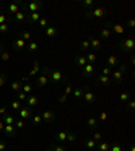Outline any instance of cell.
I'll use <instances>...</instances> for the list:
<instances>
[{
    "mask_svg": "<svg viewBox=\"0 0 135 151\" xmlns=\"http://www.w3.org/2000/svg\"><path fill=\"white\" fill-rule=\"evenodd\" d=\"M47 76H49V82L54 84V85H62L64 82L68 81L65 74L60 69H49L47 70Z\"/></svg>",
    "mask_w": 135,
    "mask_h": 151,
    "instance_id": "obj_1",
    "label": "cell"
},
{
    "mask_svg": "<svg viewBox=\"0 0 135 151\" xmlns=\"http://www.w3.org/2000/svg\"><path fill=\"white\" fill-rule=\"evenodd\" d=\"M118 70H115L112 72V77H114V82L116 85H119L123 80H124V76L127 74V65L124 63H119V66H118Z\"/></svg>",
    "mask_w": 135,
    "mask_h": 151,
    "instance_id": "obj_2",
    "label": "cell"
},
{
    "mask_svg": "<svg viewBox=\"0 0 135 151\" xmlns=\"http://www.w3.org/2000/svg\"><path fill=\"white\" fill-rule=\"evenodd\" d=\"M134 46H135L134 38H126V39H122L119 42V47L127 54H134Z\"/></svg>",
    "mask_w": 135,
    "mask_h": 151,
    "instance_id": "obj_3",
    "label": "cell"
},
{
    "mask_svg": "<svg viewBox=\"0 0 135 151\" xmlns=\"http://www.w3.org/2000/svg\"><path fill=\"white\" fill-rule=\"evenodd\" d=\"M105 14H108L107 8L99 7V8H92V10H89V11H85V18L87 19H95V18H101Z\"/></svg>",
    "mask_w": 135,
    "mask_h": 151,
    "instance_id": "obj_4",
    "label": "cell"
},
{
    "mask_svg": "<svg viewBox=\"0 0 135 151\" xmlns=\"http://www.w3.org/2000/svg\"><path fill=\"white\" fill-rule=\"evenodd\" d=\"M47 70H49V68L47 66H43L42 68V72L39 73V76L36 77V86L38 88H42V86H45V85H47L49 84V76H47Z\"/></svg>",
    "mask_w": 135,
    "mask_h": 151,
    "instance_id": "obj_5",
    "label": "cell"
},
{
    "mask_svg": "<svg viewBox=\"0 0 135 151\" xmlns=\"http://www.w3.org/2000/svg\"><path fill=\"white\" fill-rule=\"evenodd\" d=\"M83 99H84V101H85L87 104H89V105H95V103H96V94L91 90V88H89L88 85H87V86H84Z\"/></svg>",
    "mask_w": 135,
    "mask_h": 151,
    "instance_id": "obj_6",
    "label": "cell"
},
{
    "mask_svg": "<svg viewBox=\"0 0 135 151\" xmlns=\"http://www.w3.org/2000/svg\"><path fill=\"white\" fill-rule=\"evenodd\" d=\"M42 5H43V3H41V1H31V3L23 4V11H24V12L28 11V14H31V12H38V11L42 8Z\"/></svg>",
    "mask_w": 135,
    "mask_h": 151,
    "instance_id": "obj_7",
    "label": "cell"
},
{
    "mask_svg": "<svg viewBox=\"0 0 135 151\" xmlns=\"http://www.w3.org/2000/svg\"><path fill=\"white\" fill-rule=\"evenodd\" d=\"M105 27H108L111 32H116V34H119L122 35L123 32L126 31V28L123 24H120V23H112V22H105Z\"/></svg>",
    "mask_w": 135,
    "mask_h": 151,
    "instance_id": "obj_8",
    "label": "cell"
},
{
    "mask_svg": "<svg viewBox=\"0 0 135 151\" xmlns=\"http://www.w3.org/2000/svg\"><path fill=\"white\" fill-rule=\"evenodd\" d=\"M41 117H42V121H45V123H53L56 120V112L50 109H46L42 112Z\"/></svg>",
    "mask_w": 135,
    "mask_h": 151,
    "instance_id": "obj_9",
    "label": "cell"
},
{
    "mask_svg": "<svg viewBox=\"0 0 135 151\" xmlns=\"http://www.w3.org/2000/svg\"><path fill=\"white\" fill-rule=\"evenodd\" d=\"M89 45H91V49H93L95 51H99V50L103 49V43H101V41L97 39V38H95L93 35L89 37Z\"/></svg>",
    "mask_w": 135,
    "mask_h": 151,
    "instance_id": "obj_10",
    "label": "cell"
},
{
    "mask_svg": "<svg viewBox=\"0 0 135 151\" xmlns=\"http://www.w3.org/2000/svg\"><path fill=\"white\" fill-rule=\"evenodd\" d=\"M18 112H19V117H21L22 120L31 119L32 117V111H31V108H28V107H23V108H21Z\"/></svg>",
    "mask_w": 135,
    "mask_h": 151,
    "instance_id": "obj_11",
    "label": "cell"
},
{
    "mask_svg": "<svg viewBox=\"0 0 135 151\" xmlns=\"http://www.w3.org/2000/svg\"><path fill=\"white\" fill-rule=\"evenodd\" d=\"M119 58L116 57V55H108L107 58V61H105V65H107V68H118L119 66Z\"/></svg>",
    "mask_w": 135,
    "mask_h": 151,
    "instance_id": "obj_12",
    "label": "cell"
},
{
    "mask_svg": "<svg viewBox=\"0 0 135 151\" xmlns=\"http://www.w3.org/2000/svg\"><path fill=\"white\" fill-rule=\"evenodd\" d=\"M96 80H97V82L101 84L103 86H111V85H112V80H111L108 76L99 74V76H96Z\"/></svg>",
    "mask_w": 135,
    "mask_h": 151,
    "instance_id": "obj_13",
    "label": "cell"
},
{
    "mask_svg": "<svg viewBox=\"0 0 135 151\" xmlns=\"http://www.w3.org/2000/svg\"><path fill=\"white\" fill-rule=\"evenodd\" d=\"M38 96H34V94H30V96H27L26 99V107L28 108H35L36 105H38Z\"/></svg>",
    "mask_w": 135,
    "mask_h": 151,
    "instance_id": "obj_14",
    "label": "cell"
},
{
    "mask_svg": "<svg viewBox=\"0 0 135 151\" xmlns=\"http://www.w3.org/2000/svg\"><path fill=\"white\" fill-rule=\"evenodd\" d=\"M24 46H26V41H23L22 38L15 39L14 43H12V47H14V50H15V51H21V50H23Z\"/></svg>",
    "mask_w": 135,
    "mask_h": 151,
    "instance_id": "obj_15",
    "label": "cell"
},
{
    "mask_svg": "<svg viewBox=\"0 0 135 151\" xmlns=\"http://www.w3.org/2000/svg\"><path fill=\"white\" fill-rule=\"evenodd\" d=\"M21 1H14V3H11L10 5H8V12L10 14H12V15H15V14H18L19 12V8H21Z\"/></svg>",
    "mask_w": 135,
    "mask_h": 151,
    "instance_id": "obj_16",
    "label": "cell"
},
{
    "mask_svg": "<svg viewBox=\"0 0 135 151\" xmlns=\"http://www.w3.org/2000/svg\"><path fill=\"white\" fill-rule=\"evenodd\" d=\"M57 34H58L57 27H54V26H47L46 28H45V35H46L47 38H53V37H56Z\"/></svg>",
    "mask_w": 135,
    "mask_h": 151,
    "instance_id": "obj_17",
    "label": "cell"
},
{
    "mask_svg": "<svg viewBox=\"0 0 135 151\" xmlns=\"http://www.w3.org/2000/svg\"><path fill=\"white\" fill-rule=\"evenodd\" d=\"M68 132H69L68 130H65V131H60V132H57V134H56L54 139H56L57 142H60V143H64V142H66Z\"/></svg>",
    "mask_w": 135,
    "mask_h": 151,
    "instance_id": "obj_18",
    "label": "cell"
},
{
    "mask_svg": "<svg viewBox=\"0 0 135 151\" xmlns=\"http://www.w3.org/2000/svg\"><path fill=\"white\" fill-rule=\"evenodd\" d=\"M4 134L8 138H12V136H15V134H16V128L14 127V124H8V125H4Z\"/></svg>",
    "mask_w": 135,
    "mask_h": 151,
    "instance_id": "obj_19",
    "label": "cell"
},
{
    "mask_svg": "<svg viewBox=\"0 0 135 151\" xmlns=\"http://www.w3.org/2000/svg\"><path fill=\"white\" fill-rule=\"evenodd\" d=\"M74 63L76 65H78V66H81V68H84L85 65H87V58H85V55H83V54H77L76 57H74Z\"/></svg>",
    "mask_w": 135,
    "mask_h": 151,
    "instance_id": "obj_20",
    "label": "cell"
},
{
    "mask_svg": "<svg viewBox=\"0 0 135 151\" xmlns=\"http://www.w3.org/2000/svg\"><path fill=\"white\" fill-rule=\"evenodd\" d=\"M93 72H95V68H93V65H91V63H87L83 68V74L85 77H91L93 74Z\"/></svg>",
    "mask_w": 135,
    "mask_h": 151,
    "instance_id": "obj_21",
    "label": "cell"
},
{
    "mask_svg": "<svg viewBox=\"0 0 135 151\" xmlns=\"http://www.w3.org/2000/svg\"><path fill=\"white\" fill-rule=\"evenodd\" d=\"M24 19H27V14L24 12V11H19L18 14H15V15H14V18H11L10 22H11V20H15V22H23Z\"/></svg>",
    "mask_w": 135,
    "mask_h": 151,
    "instance_id": "obj_22",
    "label": "cell"
},
{
    "mask_svg": "<svg viewBox=\"0 0 135 151\" xmlns=\"http://www.w3.org/2000/svg\"><path fill=\"white\" fill-rule=\"evenodd\" d=\"M87 125H88L91 130H96L99 127V120L96 117H88L87 119Z\"/></svg>",
    "mask_w": 135,
    "mask_h": 151,
    "instance_id": "obj_23",
    "label": "cell"
},
{
    "mask_svg": "<svg viewBox=\"0 0 135 151\" xmlns=\"http://www.w3.org/2000/svg\"><path fill=\"white\" fill-rule=\"evenodd\" d=\"M41 19V14L39 12H31V14H28L27 15V20L30 22V23H35Z\"/></svg>",
    "mask_w": 135,
    "mask_h": 151,
    "instance_id": "obj_24",
    "label": "cell"
},
{
    "mask_svg": "<svg viewBox=\"0 0 135 151\" xmlns=\"http://www.w3.org/2000/svg\"><path fill=\"white\" fill-rule=\"evenodd\" d=\"M111 30H109L108 27H104V28H101V31H100V37H101V39L103 41H107V39H109V37H111Z\"/></svg>",
    "mask_w": 135,
    "mask_h": 151,
    "instance_id": "obj_25",
    "label": "cell"
},
{
    "mask_svg": "<svg viewBox=\"0 0 135 151\" xmlns=\"http://www.w3.org/2000/svg\"><path fill=\"white\" fill-rule=\"evenodd\" d=\"M73 96L76 97V99H83L84 96V88L83 86H76V88L73 89Z\"/></svg>",
    "mask_w": 135,
    "mask_h": 151,
    "instance_id": "obj_26",
    "label": "cell"
},
{
    "mask_svg": "<svg viewBox=\"0 0 135 151\" xmlns=\"http://www.w3.org/2000/svg\"><path fill=\"white\" fill-rule=\"evenodd\" d=\"M85 58H87V62L91 63V65H93L96 62V54H95V51H88Z\"/></svg>",
    "mask_w": 135,
    "mask_h": 151,
    "instance_id": "obj_27",
    "label": "cell"
},
{
    "mask_svg": "<svg viewBox=\"0 0 135 151\" xmlns=\"http://www.w3.org/2000/svg\"><path fill=\"white\" fill-rule=\"evenodd\" d=\"M80 50H81V51H89V50H91V45H89V41L84 39V41L80 43Z\"/></svg>",
    "mask_w": 135,
    "mask_h": 151,
    "instance_id": "obj_28",
    "label": "cell"
},
{
    "mask_svg": "<svg viewBox=\"0 0 135 151\" xmlns=\"http://www.w3.org/2000/svg\"><path fill=\"white\" fill-rule=\"evenodd\" d=\"M10 86H11V89H12L14 92H18V93H19V92L22 90V84H21V81H14V82H11Z\"/></svg>",
    "mask_w": 135,
    "mask_h": 151,
    "instance_id": "obj_29",
    "label": "cell"
},
{
    "mask_svg": "<svg viewBox=\"0 0 135 151\" xmlns=\"http://www.w3.org/2000/svg\"><path fill=\"white\" fill-rule=\"evenodd\" d=\"M31 123L34 127H38V125L42 123V117H41V115H32V117H31Z\"/></svg>",
    "mask_w": 135,
    "mask_h": 151,
    "instance_id": "obj_30",
    "label": "cell"
},
{
    "mask_svg": "<svg viewBox=\"0 0 135 151\" xmlns=\"http://www.w3.org/2000/svg\"><path fill=\"white\" fill-rule=\"evenodd\" d=\"M85 147H87L88 150H95V148H96V142H95L92 138H89V139L85 140Z\"/></svg>",
    "mask_w": 135,
    "mask_h": 151,
    "instance_id": "obj_31",
    "label": "cell"
},
{
    "mask_svg": "<svg viewBox=\"0 0 135 151\" xmlns=\"http://www.w3.org/2000/svg\"><path fill=\"white\" fill-rule=\"evenodd\" d=\"M39 70H41L39 62H38V61H34V65H32V70L30 72V74H28V76H35L36 73H39Z\"/></svg>",
    "mask_w": 135,
    "mask_h": 151,
    "instance_id": "obj_32",
    "label": "cell"
},
{
    "mask_svg": "<svg viewBox=\"0 0 135 151\" xmlns=\"http://www.w3.org/2000/svg\"><path fill=\"white\" fill-rule=\"evenodd\" d=\"M14 121H15L14 116H11V115H4V116H3V123H4L5 125L14 124Z\"/></svg>",
    "mask_w": 135,
    "mask_h": 151,
    "instance_id": "obj_33",
    "label": "cell"
},
{
    "mask_svg": "<svg viewBox=\"0 0 135 151\" xmlns=\"http://www.w3.org/2000/svg\"><path fill=\"white\" fill-rule=\"evenodd\" d=\"M119 99H120V101H122L123 104H126V103L130 100V93H128V92H123V93H120Z\"/></svg>",
    "mask_w": 135,
    "mask_h": 151,
    "instance_id": "obj_34",
    "label": "cell"
},
{
    "mask_svg": "<svg viewBox=\"0 0 135 151\" xmlns=\"http://www.w3.org/2000/svg\"><path fill=\"white\" fill-rule=\"evenodd\" d=\"M109 151H123V147L120 144V142H115L114 144L109 147Z\"/></svg>",
    "mask_w": 135,
    "mask_h": 151,
    "instance_id": "obj_35",
    "label": "cell"
},
{
    "mask_svg": "<svg viewBox=\"0 0 135 151\" xmlns=\"http://www.w3.org/2000/svg\"><path fill=\"white\" fill-rule=\"evenodd\" d=\"M38 50V43L36 42H30V45L27 47V51L28 53H35Z\"/></svg>",
    "mask_w": 135,
    "mask_h": 151,
    "instance_id": "obj_36",
    "label": "cell"
},
{
    "mask_svg": "<svg viewBox=\"0 0 135 151\" xmlns=\"http://www.w3.org/2000/svg\"><path fill=\"white\" fill-rule=\"evenodd\" d=\"M77 140V135L74 134V132H68V138H66V142H69V143H73V142Z\"/></svg>",
    "mask_w": 135,
    "mask_h": 151,
    "instance_id": "obj_37",
    "label": "cell"
},
{
    "mask_svg": "<svg viewBox=\"0 0 135 151\" xmlns=\"http://www.w3.org/2000/svg\"><path fill=\"white\" fill-rule=\"evenodd\" d=\"M11 108H12L14 111H16V112H18V111H19V109L22 108L21 101H19V100H14V101L11 103Z\"/></svg>",
    "mask_w": 135,
    "mask_h": 151,
    "instance_id": "obj_38",
    "label": "cell"
},
{
    "mask_svg": "<svg viewBox=\"0 0 135 151\" xmlns=\"http://www.w3.org/2000/svg\"><path fill=\"white\" fill-rule=\"evenodd\" d=\"M99 151H109V144L107 142H100L99 143Z\"/></svg>",
    "mask_w": 135,
    "mask_h": 151,
    "instance_id": "obj_39",
    "label": "cell"
},
{
    "mask_svg": "<svg viewBox=\"0 0 135 151\" xmlns=\"http://www.w3.org/2000/svg\"><path fill=\"white\" fill-rule=\"evenodd\" d=\"M83 5L87 8V11H89V10H92V8H93V1H92V0H84Z\"/></svg>",
    "mask_w": 135,
    "mask_h": 151,
    "instance_id": "obj_40",
    "label": "cell"
},
{
    "mask_svg": "<svg viewBox=\"0 0 135 151\" xmlns=\"http://www.w3.org/2000/svg\"><path fill=\"white\" fill-rule=\"evenodd\" d=\"M32 89H34V86H32L31 84H26V85H23V86H22V92H24V93H30V92H31Z\"/></svg>",
    "mask_w": 135,
    "mask_h": 151,
    "instance_id": "obj_41",
    "label": "cell"
},
{
    "mask_svg": "<svg viewBox=\"0 0 135 151\" xmlns=\"http://www.w3.org/2000/svg\"><path fill=\"white\" fill-rule=\"evenodd\" d=\"M126 108H128V111L132 112V111L135 109V101L134 100H128V101L126 103Z\"/></svg>",
    "mask_w": 135,
    "mask_h": 151,
    "instance_id": "obj_42",
    "label": "cell"
},
{
    "mask_svg": "<svg viewBox=\"0 0 135 151\" xmlns=\"http://www.w3.org/2000/svg\"><path fill=\"white\" fill-rule=\"evenodd\" d=\"M52 148H53V151H65V147L62 144H58V143H53Z\"/></svg>",
    "mask_w": 135,
    "mask_h": 151,
    "instance_id": "obj_43",
    "label": "cell"
},
{
    "mask_svg": "<svg viewBox=\"0 0 135 151\" xmlns=\"http://www.w3.org/2000/svg\"><path fill=\"white\" fill-rule=\"evenodd\" d=\"M64 89H65V94H66V96H69V94L73 92V86L69 82H66V85L64 86Z\"/></svg>",
    "mask_w": 135,
    "mask_h": 151,
    "instance_id": "obj_44",
    "label": "cell"
},
{
    "mask_svg": "<svg viewBox=\"0 0 135 151\" xmlns=\"http://www.w3.org/2000/svg\"><path fill=\"white\" fill-rule=\"evenodd\" d=\"M15 128L16 130H23V128H24V120H22V119L18 120L15 124Z\"/></svg>",
    "mask_w": 135,
    "mask_h": 151,
    "instance_id": "obj_45",
    "label": "cell"
},
{
    "mask_svg": "<svg viewBox=\"0 0 135 151\" xmlns=\"http://www.w3.org/2000/svg\"><path fill=\"white\" fill-rule=\"evenodd\" d=\"M38 22H39V27H41V28H43V27H46L47 24H49V20H47L46 18H41Z\"/></svg>",
    "mask_w": 135,
    "mask_h": 151,
    "instance_id": "obj_46",
    "label": "cell"
},
{
    "mask_svg": "<svg viewBox=\"0 0 135 151\" xmlns=\"http://www.w3.org/2000/svg\"><path fill=\"white\" fill-rule=\"evenodd\" d=\"M21 37H22L23 41H28V39L31 38V34H30L28 31H23V32H21Z\"/></svg>",
    "mask_w": 135,
    "mask_h": 151,
    "instance_id": "obj_47",
    "label": "cell"
},
{
    "mask_svg": "<svg viewBox=\"0 0 135 151\" xmlns=\"http://www.w3.org/2000/svg\"><path fill=\"white\" fill-rule=\"evenodd\" d=\"M101 74H103V76H111V74H112V69L111 68H107V66H105V68L103 69V70H101Z\"/></svg>",
    "mask_w": 135,
    "mask_h": 151,
    "instance_id": "obj_48",
    "label": "cell"
},
{
    "mask_svg": "<svg viewBox=\"0 0 135 151\" xmlns=\"http://www.w3.org/2000/svg\"><path fill=\"white\" fill-rule=\"evenodd\" d=\"M8 30H10V26H8L7 23H4V24H0V32H1V34H5Z\"/></svg>",
    "mask_w": 135,
    "mask_h": 151,
    "instance_id": "obj_49",
    "label": "cell"
},
{
    "mask_svg": "<svg viewBox=\"0 0 135 151\" xmlns=\"http://www.w3.org/2000/svg\"><path fill=\"white\" fill-rule=\"evenodd\" d=\"M92 139H93L96 143L99 140H101V134L100 132H93V135H92Z\"/></svg>",
    "mask_w": 135,
    "mask_h": 151,
    "instance_id": "obj_50",
    "label": "cell"
},
{
    "mask_svg": "<svg viewBox=\"0 0 135 151\" xmlns=\"http://www.w3.org/2000/svg\"><path fill=\"white\" fill-rule=\"evenodd\" d=\"M5 82H7V77H5V74L0 73V86H4Z\"/></svg>",
    "mask_w": 135,
    "mask_h": 151,
    "instance_id": "obj_51",
    "label": "cell"
},
{
    "mask_svg": "<svg viewBox=\"0 0 135 151\" xmlns=\"http://www.w3.org/2000/svg\"><path fill=\"white\" fill-rule=\"evenodd\" d=\"M0 57H1L3 61H8V59H10V54H8L7 51H1L0 53Z\"/></svg>",
    "mask_w": 135,
    "mask_h": 151,
    "instance_id": "obj_52",
    "label": "cell"
},
{
    "mask_svg": "<svg viewBox=\"0 0 135 151\" xmlns=\"http://www.w3.org/2000/svg\"><path fill=\"white\" fill-rule=\"evenodd\" d=\"M5 22H8V18H7V15H4L3 12H0V24H4Z\"/></svg>",
    "mask_w": 135,
    "mask_h": 151,
    "instance_id": "obj_53",
    "label": "cell"
},
{
    "mask_svg": "<svg viewBox=\"0 0 135 151\" xmlns=\"http://www.w3.org/2000/svg\"><path fill=\"white\" fill-rule=\"evenodd\" d=\"M107 117H108V115L105 113V112H101L97 120H99V121H105V120H107Z\"/></svg>",
    "mask_w": 135,
    "mask_h": 151,
    "instance_id": "obj_54",
    "label": "cell"
},
{
    "mask_svg": "<svg viewBox=\"0 0 135 151\" xmlns=\"http://www.w3.org/2000/svg\"><path fill=\"white\" fill-rule=\"evenodd\" d=\"M18 97H19V99H18L19 101H21V100H26L27 99V94L24 93V92H22V90H21V92H19V94H18Z\"/></svg>",
    "mask_w": 135,
    "mask_h": 151,
    "instance_id": "obj_55",
    "label": "cell"
},
{
    "mask_svg": "<svg viewBox=\"0 0 135 151\" xmlns=\"http://www.w3.org/2000/svg\"><path fill=\"white\" fill-rule=\"evenodd\" d=\"M66 100H68V96H66V94H62V96H60V97H58V103L64 104V103H65Z\"/></svg>",
    "mask_w": 135,
    "mask_h": 151,
    "instance_id": "obj_56",
    "label": "cell"
},
{
    "mask_svg": "<svg viewBox=\"0 0 135 151\" xmlns=\"http://www.w3.org/2000/svg\"><path fill=\"white\" fill-rule=\"evenodd\" d=\"M127 26L130 27V28H134V27H135V20H134V19H130V20L127 22Z\"/></svg>",
    "mask_w": 135,
    "mask_h": 151,
    "instance_id": "obj_57",
    "label": "cell"
},
{
    "mask_svg": "<svg viewBox=\"0 0 135 151\" xmlns=\"http://www.w3.org/2000/svg\"><path fill=\"white\" fill-rule=\"evenodd\" d=\"M0 151H5V143L0 140Z\"/></svg>",
    "mask_w": 135,
    "mask_h": 151,
    "instance_id": "obj_58",
    "label": "cell"
},
{
    "mask_svg": "<svg viewBox=\"0 0 135 151\" xmlns=\"http://www.w3.org/2000/svg\"><path fill=\"white\" fill-rule=\"evenodd\" d=\"M5 112H7V108H5V107H1V108H0V115H5Z\"/></svg>",
    "mask_w": 135,
    "mask_h": 151,
    "instance_id": "obj_59",
    "label": "cell"
},
{
    "mask_svg": "<svg viewBox=\"0 0 135 151\" xmlns=\"http://www.w3.org/2000/svg\"><path fill=\"white\" fill-rule=\"evenodd\" d=\"M4 123H3V121H0V132H1V131H3V130H4Z\"/></svg>",
    "mask_w": 135,
    "mask_h": 151,
    "instance_id": "obj_60",
    "label": "cell"
},
{
    "mask_svg": "<svg viewBox=\"0 0 135 151\" xmlns=\"http://www.w3.org/2000/svg\"><path fill=\"white\" fill-rule=\"evenodd\" d=\"M131 65H135V58H134V54H131Z\"/></svg>",
    "mask_w": 135,
    "mask_h": 151,
    "instance_id": "obj_61",
    "label": "cell"
},
{
    "mask_svg": "<svg viewBox=\"0 0 135 151\" xmlns=\"http://www.w3.org/2000/svg\"><path fill=\"white\" fill-rule=\"evenodd\" d=\"M130 151H135V147H134V146H131V148H130Z\"/></svg>",
    "mask_w": 135,
    "mask_h": 151,
    "instance_id": "obj_62",
    "label": "cell"
},
{
    "mask_svg": "<svg viewBox=\"0 0 135 151\" xmlns=\"http://www.w3.org/2000/svg\"><path fill=\"white\" fill-rule=\"evenodd\" d=\"M3 51V46H1V45H0V53Z\"/></svg>",
    "mask_w": 135,
    "mask_h": 151,
    "instance_id": "obj_63",
    "label": "cell"
},
{
    "mask_svg": "<svg viewBox=\"0 0 135 151\" xmlns=\"http://www.w3.org/2000/svg\"><path fill=\"white\" fill-rule=\"evenodd\" d=\"M45 151H53V148H47V150H45Z\"/></svg>",
    "mask_w": 135,
    "mask_h": 151,
    "instance_id": "obj_64",
    "label": "cell"
}]
</instances>
